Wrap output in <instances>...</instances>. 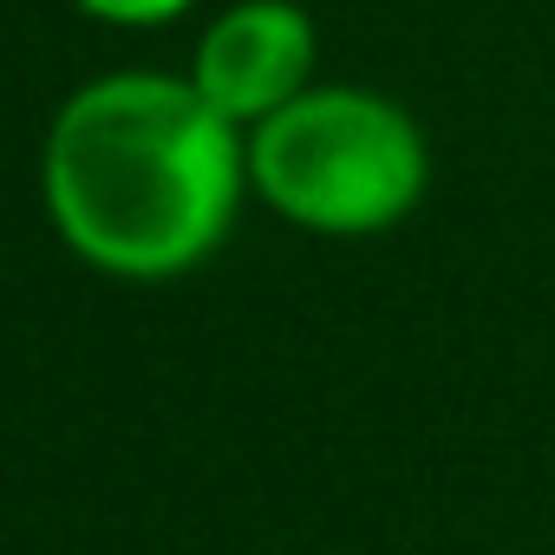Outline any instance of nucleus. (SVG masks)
<instances>
[{
    "label": "nucleus",
    "mask_w": 555,
    "mask_h": 555,
    "mask_svg": "<svg viewBox=\"0 0 555 555\" xmlns=\"http://www.w3.org/2000/svg\"><path fill=\"white\" fill-rule=\"evenodd\" d=\"M235 131L177 79L125 73L79 92L47 144V196L79 255L170 274L216 248L235 209Z\"/></svg>",
    "instance_id": "1"
},
{
    "label": "nucleus",
    "mask_w": 555,
    "mask_h": 555,
    "mask_svg": "<svg viewBox=\"0 0 555 555\" xmlns=\"http://www.w3.org/2000/svg\"><path fill=\"white\" fill-rule=\"evenodd\" d=\"M248 170L282 216L327 235H366L418 203L425 144L412 118L373 92H301L261 118Z\"/></svg>",
    "instance_id": "2"
},
{
    "label": "nucleus",
    "mask_w": 555,
    "mask_h": 555,
    "mask_svg": "<svg viewBox=\"0 0 555 555\" xmlns=\"http://www.w3.org/2000/svg\"><path fill=\"white\" fill-rule=\"evenodd\" d=\"M314 66V27L288 0H248L222 14L196 47V92L235 125V118H274L301 99Z\"/></svg>",
    "instance_id": "3"
},
{
    "label": "nucleus",
    "mask_w": 555,
    "mask_h": 555,
    "mask_svg": "<svg viewBox=\"0 0 555 555\" xmlns=\"http://www.w3.org/2000/svg\"><path fill=\"white\" fill-rule=\"evenodd\" d=\"M86 14H99V21H118V27H151V21H170V14H183L190 0H79Z\"/></svg>",
    "instance_id": "4"
}]
</instances>
